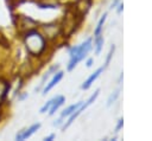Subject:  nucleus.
Wrapping results in <instances>:
<instances>
[{"mask_svg":"<svg viewBox=\"0 0 152 141\" xmlns=\"http://www.w3.org/2000/svg\"><path fill=\"white\" fill-rule=\"evenodd\" d=\"M21 39L26 52L32 57L42 56L46 50V39L36 27L23 32Z\"/></svg>","mask_w":152,"mask_h":141,"instance_id":"1","label":"nucleus"},{"mask_svg":"<svg viewBox=\"0 0 152 141\" xmlns=\"http://www.w3.org/2000/svg\"><path fill=\"white\" fill-rule=\"evenodd\" d=\"M91 49H93V39L91 38L86 39L80 45L71 46L69 49V58L70 59L66 65V70L72 71L77 66V64L88 56V53L91 51Z\"/></svg>","mask_w":152,"mask_h":141,"instance_id":"2","label":"nucleus"},{"mask_svg":"<svg viewBox=\"0 0 152 141\" xmlns=\"http://www.w3.org/2000/svg\"><path fill=\"white\" fill-rule=\"evenodd\" d=\"M40 127H42V123H40V122H36V123L31 124L30 127L23 128V129L18 130V133H17L15 136H14V140H17V141H24V140H27V139H30L37 130H39Z\"/></svg>","mask_w":152,"mask_h":141,"instance_id":"3","label":"nucleus"},{"mask_svg":"<svg viewBox=\"0 0 152 141\" xmlns=\"http://www.w3.org/2000/svg\"><path fill=\"white\" fill-rule=\"evenodd\" d=\"M63 76H64V71H62V70H57L52 76H51V79L50 81H48L46 82V84L43 86V89H42V95L43 96H45L48 92H50V90H52L53 89V86H56L61 81H62V78H63Z\"/></svg>","mask_w":152,"mask_h":141,"instance_id":"4","label":"nucleus"},{"mask_svg":"<svg viewBox=\"0 0 152 141\" xmlns=\"http://www.w3.org/2000/svg\"><path fill=\"white\" fill-rule=\"evenodd\" d=\"M11 88H12V82L8 78L1 76L0 77V108H2V105L7 101Z\"/></svg>","mask_w":152,"mask_h":141,"instance_id":"5","label":"nucleus"},{"mask_svg":"<svg viewBox=\"0 0 152 141\" xmlns=\"http://www.w3.org/2000/svg\"><path fill=\"white\" fill-rule=\"evenodd\" d=\"M88 107H89V104H88L87 102H83V103H82V104H81V105H80V107H78V108H77V109H76V110L70 115V116H68V120H66V121H64V123L62 124V132L66 130V129H68V128L74 123V121H75V120L81 115V113H82L83 110H86Z\"/></svg>","mask_w":152,"mask_h":141,"instance_id":"6","label":"nucleus"},{"mask_svg":"<svg viewBox=\"0 0 152 141\" xmlns=\"http://www.w3.org/2000/svg\"><path fill=\"white\" fill-rule=\"evenodd\" d=\"M59 69V65L58 64H55V65H52V66H50L49 69H48V71H45L44 72V75L42 76V78H40V82H39V84H38V86H36V89H34V91L36 92H39V91H42V89H43V86L46 84V82L50 79V77L57 71Z\"/></svg>","mask_w":152,"mask_h":141,"instance_id":"7","label":"nucleus"},{"mask_svg":"<svg viewBox=\"0 0 152 141\" xmlns=\"http://www.w3.org/2000/svg\"><path fill=\"white\" fill-rule=\"evenodd\" d=\"M103 71H104V68H103V66L97 68V69H96V70H95V71H94V72H93V73H91V75H90V76H89V77H88V78H87V79H86L83 83H82L81 89H83V90L89 89V88L91 86V84H93V83H94V82L97 79V77H99V76H100V75H101Z\"/></svg>","mask_w":152,"mask_h":141,"instance_id":"8","label":"nucleus"},{"mask_svg":"<svg viewBox=\"0 0 152 141\" xmlns=\"http://www.w3.org/2000/svg\"><path fill=\"white\" fill-rule=\"evenodd\" d=\"M64 102H65V97H64L63 95H57V96H55V100H53V102H52V104H51V108L49 109V115H50V116L55 115V113L64 104Z\"/></svg>","mask_w":152,"mask_h":141,"instance_id":"9","label":"nucleus"},{"mask_svg":"<svg viewBox=\"0 0 152 141\" xmlns=\"http://www.w3.org/2000/svg\"><path fill=\"white\" fill-rule=\"evenodd\" d=\"M82 103H83V101H78V102H76V103H74V104H70L69 107H66V108L61 113V115H59V116H61V117H63V118H65V117L70 116V115H71V114H72V113H74V111H75V110H76V109L82 104Z\"/></svg>","mask_w":152,"mask_h":141,"instance_id":"10","label":"nucleus"},{"mask_svg":"<svg viewBox=\"0 0 152 141\" xmlns=\"http://www.w3.org/2000/svg\"><path fill=\"white\" fill-rule=\"evenodd\" d=\"M106 19H107V12H104L103 15L100 18V20L97 21V25H96V27L94 30V38L102 34V28H103V24H104Z\"/></svg>","mask_w":152,"mask_h":141,"instance_id":"11","label":"nucleus"},{"mask_svg":"<svg viewBox=\"0 0 152 141\" xmlns=\"http://www.w3.org/2000/svg\"><path fill=\"white\" fill-rule=\"evenodd\" d=\"M102 46H103V36L101 34V36L94 38V47H95V55L96 56H99L101 53Z\"/></svg>","mask_w":152,"mask_h":141,"instance_id":"12","label":"nucleus"},{"mask_svg":"<svg viewBox=\"0 0 152 141\" xmlns=\"http://www.w3.org/2000/svg\"><path fill=\"white\" fill-rule=\"evenodd\" d=\"M0 47L4 50H11V41L7 36L0 31Z\"/></svg>","mask_w":152,"mask_h":141,"instance_id":"13","label":"nucleus"},{"mask_svg":"<svg viewBox=\"0 0 152 141\" xmlns=\"http://www.w3.org/2000/svg\"><path fill=\"white\" fill-rule=\"evenodd\" d=\"M120 91H121V89L118 88L116 90H114V91L109 95V97H108V100H107V107H110V105L118 100V97H119V95H120Z\"/></svg>","mask_w":152,"mask_h":141,"instance_id":"14","label":"nucleus"},{"mask_svg":"<svg viewBox=\"0 0 152 141\" xmlns=\"http://www.w3.org/2000/svg\"><path fill=\"white\" fill-rule=\"evenodd\" d=\"M114 52H115V45L113 44V45L110 46V49H109L108 53H107V57H106V60H104V65H103V68H104V69L109 65V63H110V60H112V57H113Z\"/></svg>","mask_w":152,"mask_h":141,"instance_id":"15","label":"nucleus"},{"mask_svg":"<svg viewBox=\"0 0 152 141\" xmlns=\"http://www.w3.org/2000/svg\"><path fill=\"white\" fill-rule=\"evenodd\" d=\"M53 100H55V97H52V98H51V100H49L46 103H44V105L39 109V113H40V114H45L46 111H49V109L51 108V104H52Z\"/></svg>","mask_w":152,"mask_h":141,"instance_id":"16","label":"nucleus"},{"mask_svg":"<svg viewBox=\"0 0 152 141\" xmlns=\"http://www.w3.org/2000/svg\"><path fill=\"white\" fill-rule=\"evenodd\" d=\"M27 97H28V94H27L26 91H20V92L17 95V97H15V98H18V101H19V102H23V101H25Z\"/></svg>","mask_w":152,"mask_h":141,"instance_id":"17","label":"nucleus"},{"mask_svg":"<svg viewBox=\"0 0 152 141\" xmlns=\"http://www.w3.org/2000/svg\"><path fill=\"white\" fill-rule=\"evenodd\" d=\"M122 126H124V118L120 117V118L118 120V123H116V127H115V133H119V132L121 130Z\"/></svg>","mask_w":152,"mask_h":141,"instance_id":"18","label":"nucleus"},{"mask_svg":"<svg viewBox=\"0 0 152 141\" xmlns=\"http://www.w3.org/2000/svg\"><path fill=\"white\" fill-rule=\"evenodd\" d=\"M63 123H64V118L59 116L57 120H55V122L52 123V126H53V127H59V126H62Z\"/></svg>","mask_w":152,"mask_h":141,"instance_id":"19","label":"nucleus"},{"mask_svg":"<svg viewBox=\"0 0 152 141\" xmlns=\"http://www.w3.org/2000/svg\"><path fill=\"white\" fill-rule=\"evenodd\" d=\"M55 139H56V134H53V133H51V134H49V135H46V136L43 137L44 141H52Z\"/></svg>","mask_w":152,"mask_h":141,"instance_id":"20","label":"nucleus"},{"mask_svg":"<svg viewBox=\"0 0 152 141\" xmlns=\"http://www.w3.org/2000/svg\"><path fill=\"white\" fill-rule=\"evenodd\" d=\"M116 7H118V8H116V13L120 14V13L122 12V9H124V2H119V5H118Z\"/></svg>","mask_w":152,"mask_h":141,"instance_id":"21","label":"nucleus"},{"mask_svg":"<svg viewBox=\"0 0 152 141\" xmlns=\"http://www.w3.org/2000/svg\"><path fill=\"white\" fill-rule=\"evenodd\" d=\"M93 62H94V59H93V58H88V59H87V62H86V65H87V68H91V65H93Z\"/></svg>","mask_w":152,"mask_h":141,"instance_id":"22","label":"nucleus"},{"mask_svg":"<svg viewBox=\"0 0 152 141\" xmlns=\"http://www.w3.org/2000/svg\"><path fill=\"white\" fill-rule=\"evenodd\" d=\"M119 1H120V0H114V1L112 2V5H110V7H109V8H115V7L118 6V4H119Z\"/></svg>","mask_w":152,"mask_h":141,"instance_id":"23","label":"nucleus"},{"mask_svg":"<svg viewBox=\"0 0 152 141\" xmlns=\"http://www.w3.org/2000/svg\"><path fill=\"white\" fill-rule=\"evenodd\" d=\"M122 78H124V75H122V72L120 73V76H119V78H118V84L120 85L121 84V82H122Z\"/></svg>","mask_w":152,"mask_h":141,"instance_id":"24","label":"nucleus"}]
</instances>
